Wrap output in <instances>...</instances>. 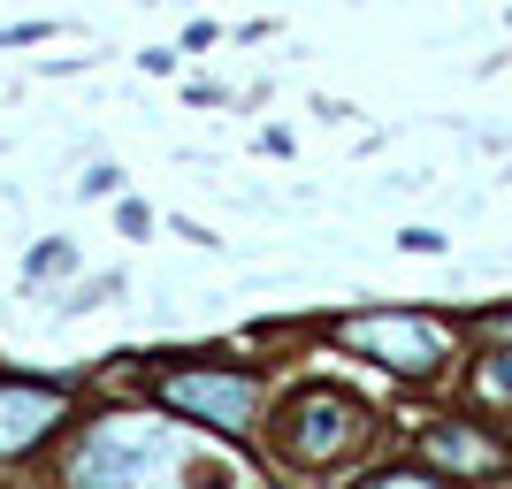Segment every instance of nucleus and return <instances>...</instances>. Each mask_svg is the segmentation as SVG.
Returning a JSON list of instances; mask_svg holds the SVG:
<instances>
[{"label": "nucleus", "instance_id": "f03ea898", "mask_svg": "<svg viewBox=\"0 0 512 489\" xmlns=\"http://www.w3.org/2000/svg\"><path fill=\"white\" fill-rule=\"evenodd\" d=\"M337 337L360 352V360H383L390 375H436V360H444V321L428 314H352L337 321Z\"/></svg>", "mask_w": 512, "mask_h": 489}, {"label": "nucleus", "instance_id": "f257e3e1", "mask_svg": "<svg viewBox=\"0 0 512 489\" xmlns=\"http://www.w3.org/2000/svg\"><path fill=\"white\" fill-rule=\"evenodd\" d=\"M360 436H367V413L344 390H299L283 413V459H299V467H337Z\"/></svg>", "mask_w": 512, "mask_h": 489}, {"label": "nucleus", "instance_id": "20e7f679", "mask_svg": "<svg viewBox=\"0 0 512 489\" xmlns=\"http://www.w3.org/2000/svg\"><path fill=\"white\" fill-rule=\"evenodd\" d=\"M69 413L62 383H0V459L31 451L39 436H54V421Z\"/></svg>", "mask_w": 512, "mask_h": 489}, {"label": "nucleus", "instance_id": "0eeeda50", "mask_svg": "<svg viewBox=\"0 0 512 489\" xmlns=\"http://www.w3.org/2000/svg\"><path fill=\"white\" fill-rule=\"evenodd\" d=\"M474 390L490 405H512V352H490V360L474 367Z\"/></svg>", "mask_w": 512, "mask_h": 489}, {"label": "nucleus", "instance_id": "423d86ee", "mask_svg": "<svg viewBox=\"0 0 512 489\" xmlns=\"http://www.w3.org/2000/svg\"><path fill=\"white\" fill-rule=\"evenodd\" d=\"M421 451H428V467H451V474H490L497 467V444L474 436V428H428Z\"/></svg>", "mask_w": 512, "mask_h": 489}, {"label": "nucleus", "instance_id": "1a4fd4ad", "mask_svg": "<svg viewBox=\"0 0 512 489\" xmlns=\"http://www.w3.org/2000/svg\"><path fill=\"white\" fill-rule=\"evenodd\" d=\"M482 337H512V314H482Z\"/></svg>", "mask_w": 512, "mask_h": 489}, {"label": "nucleus", "instance_id": "7ed1b4c3", "mask_svg": "<svg viewBox=\"0 0 512 489\" xmlns=\"http://www.w3.org/2000/svg\"><path fill=\"white\" fill-rule=\"evenodd\" d=\"M161 405L169 413H184V421H207V428H222V436H245V421H253V405H260V383L253 375H222V367H169L161 375Z\"/></svg>", "mask_w": 512, "mask_h": 489}, {"label": "nucleus", "instance_id": "39448f33", "mask_svg": "<svg viewBox=\"0 0 512 489\" xmlns=\"http://www.w3.org/2000/svg\"><path fill=\"white\" fill-rule=\"evenodd\" d=\"M161 459H169L161 436H100V444H85V459H77V482H130V474H153Z\"/></svg>", "mask_w": 512, "mask_h": 489}, {"label": "nucleus", "instance_id": "6e6552de", "mask_svg": "<svg viewBox=\"0 0 512 489\" xmlns=\"http://www.w3.org/2000/svg\"><path fill=\"white\" fill-rule=\"evenodd\" d=\"M23 268H31V276H62V268H69V245H39Z\"/></svg>", "mask_w": 512, "mask_h": 489}]
</instances>
